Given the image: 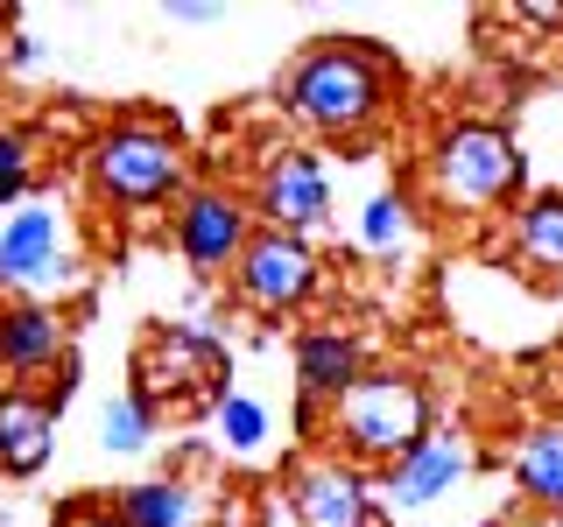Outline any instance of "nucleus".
<instances>
[{"instance_id": "1", "label": "nucleus", "mask_w": 563, "mask_h": 527, "mask_svg": "<svg viewBox=\"0 0 563 527\" xmlns=\"http://www.w3.org/2000/svg\"><path fill=\"white\" fill-rule=\"evenodd\" d=\"M289 113L317 134H360L387 105V57L374 43H317L282 85Z\"/></svg>"}, {"instance_id": "2", "label": "nucleus", "mask_w": 563, "mask_h": 527, "mask_svg": "<svg viewBox=\"0 0 563 527\" xmlns=\"http://www.w3.org/2000/svg\"><path fill=\"white\" fill-rule=\"evenodd\" d=\"M331 436L366 464H395L430 436V386L409 373H360L331 401Z\"/></svg>"}, {"instance_id": "3", "label": "nucleus", "mask_w": 563, "mask_h": 527, "mask_svg": "<svg viewBox=\"0 0 563 527\" xmlns=\"http://www.w3.org/2000/svg\"><path fill=\"white\" fill-rule=\"evenodd\" d=\"M430 190L444 211H465V218H479V211L507 204L521 190V148L515 134L486 127V120H465V127H444L430 148Z\"/></svg>"}, {"instance_id": "4", "label": "nucleus", "mask_w": 563, "mask_h": 527, "mask_svg": "<svg viewBox=\"0 0 563 527\" xmlns=\"http://www.w3.org/2000/svg\"><path fill=\"white\" fill-rule=\"evenodd\" d=\"M92 183H99V198L120 204V211H155L184 190V148H176V134L148 127V120L106 127L92 141Z\"/></svg>"}, {"instance_id": "5", "label": "nucleus", "mask_w": 563, "mask_h": 527, "mask_svg": "<svg viewBox=\"0 0 563 527\" xmlns=\"http://www.w3.org/2000/svg\"><path fill=\"white\" fill-rule=\"evenodd\" d=\"M134 401H148V415L225 401V351L205 330H184V324L148 330L134 351Z\"/></svg>"}, {"instance_id": "6", "label": "nucleus", "mask_w": 563, "mask_h": 527, "mask_svg": "<svg viewBox=\"0 0 563 527\" xmlns=\"http://www.w3.org/2000/svg\"><path fill=\"white\" fill-rule=\"evenodd\" d=\"M0 281L22 289V303H35L43 289H70L78 281V254L57 211H14L0 225Z\"/></svg>"}, {"instance_id": "7", "label": "nucleus", "mask_w": 563, "mask_h": 527, "mask_svg": "<svg viewBox=\"0 0 563 527\" xmlns=\"http://www.w3.org/2000/svg\"><path fill=\"white\" fill-rule=\"evenodd\" d=\"M233 281H240V295L254 310H296V303H310V289H317V254L296 233H254L246 239V254L233 260Z\"/></svg>"}, {"instance_id": "8", "label": "nucleus", "mask_w": 563, "mask_h": 527, "mask_svg": "<svg viewBox=\"0 0 563 527\" xmlns=\"http://www.w3.org/2000/svg\"><path fill=\"white\" fill-rule=\"evenodd\" d=\"M246 239L254 233H246V204L233 190H190V198L176 204V254L198 274H225L246 254Z\"/></svg>"}, {"instance_id": "9", "label": "nucleus", "mask_w": 563, "mask_h": 527, "mask_svg": "<svg viewBox=\"0 0 563 527\" xmlns=\"http://www.w3.org/2000/svg\"><path fill=\"white\" fill-rule=\"evenodd\" d=\"M331 211V176L310 148H275L268 169H261V218L268 233H296L303 239L310 225H324Z\"/></svg>"}, {"instance_id": "10", "label": "nucleus", "mask_w": 563, "mask_h": 527, "mask_svg": "<svg viewBox=\"0 0 563 527\" xmlns=\"http://www.w3.org/2000/svg\"><path fill=\"white\" fill-rule=\"evenodd\" d=\"M57 408L64 401L29 394V386H8V394H0V471H8V479H35V471L49 464Z\"/></svg>"}, {"instance_id": "11", "label": "nucleus", "mask_w": 563, "mask_h": 527, "mask_svg": "<svg viewBox=\"0 0 563 527\" xmlns=\"http://www.w3.org/2000/svg\"><path fill=\"white\" fill-rule=\"evenodd\" d=\"M465 471H472L465 436H422L416 450H401L395 464H387V500L395 506H430V500H444Z\"/></svg>"}, {"instance_id": "12", "label": "nucleus", "mask_w": 563, "mask_h": 527, "mask_svg": "<svg viewBox=\"0 0 563 527\" xmlns=\"http://www.w3.org/2000/svg\"><path fill=\"white\" fill-rule=\"evenodd\" d=\"M289 506H296L303 527H366V520H374V500H366L360 471H345V464L296 471V479H289Z\"/></svg>"}, {"instance_id": "13", "label": "nucleus", "mask_w": 563, "mask_h": 527, "mask_svg": "<svg viewBox=\"0 0 563 527\" xmlns=\"http://www.w3.org/2000/svg\"><path fill=\"white\" fill-rule=\"evenodd\" d=\"M64 359V316L49 303H0V366L8 373H43Z\"/></svg>"}, {"instance_id": "14", "label": "nucleus", "mask_w": 563, "mask_h": 527, "mask_svg": "<svg viewBox=\"0 0 563 527\" xmlns=\"http://www.w3.org/2000/svg\"><path fill=\"white\" fill-rule=\"evenodd\" d=\"M360 373H366L360 345L345 330H303L296 338V386H303V401H339Z\"/></svg>"}, {"instance_id": "15", "label": "nucleus", "mask_w": 563, "mask_h": 527, "mask_svg": "<svg viewBox=\"0 0 563 527\" xmlns=\"http://www.w3.org/2000/svg\"><path fill=\"white\" fill-rule=\"evenodd\" d=\"M515 254L528 274L563 281V198H536L515 211Z\"/></svg>"}, {"instance_id": "16", "label": "nucleus", "mask_w": 563, "mask_h": 527, "mask_svg": "<svg viewBox=\"0 0 563 527\" xmlns=\"http://www.w3.org/2000/svg\"><path fill=\"white\" fill-rule=\"evenodd\" d=\"M120 527H184L190 520V492L176 479H148V485H128L120 492Z\"/></svg>"}, {"instance_id": "17", "label": "nucleus", "mask_w": 563, "mask_h": 527, "mask_svg": "<svg viewBox=\"0 0 563 527\" xmlns=\"http://www.w3.org/2000/svg\"><path fill=\"white\" fill-rule=\"evenodd\" d=\"M515 479H521V492L536 506H563V429H536V436H528Z\"/></svg>"}, {"instance_id": "18", "label": "nucleus", "mask_w": 563, "mask_h": 527, "mask_svg": "<svg viewBox=\"0 0 563 527\" xmlns=\"http://www.w3.org/2000/svg\"><path fill=\"white\" fill-rule=\"evenodd\" d=\"M99 436H106V450H141L155 436V415H148V401H134V394H120V401H106V415H99Z\"/></svg>"}, {"instance_id": "19", "label": "nucleus", "mask_w": 563, "mask_h": 527, "mask_svg": "<svg viewBox=\"0 0 563 527\" xmlns=\"http://www.w3.org/2000/svg\"><path fill=\"white\" fill-rule=\"evenodd\" d=\"M219 429H225V450H261V436H268V408L246 394H225L219 401Z\"/></svg>"}, {"instance_id": "20", "label": "nucleus", "mask_w": 563, "mask_h": 527, "mask_svg": "<svg viewBox=\"0 0 563 527\" xmlns=\"http://www.w3.org/2000/svg\"><path fill=\"white\" fill-rule=\"evenodd\" d=\"M35 183V148L22 127H0V204H14Z\"/></svg>"}, {"instance_id": "21", "label": "nucleus", "mask_w": 563, "mask_h": 527, "mask_svg": "<svg viewBox=\"0 0 563 527\" xmlns=\"http://www.w3.org/2000/svg\"><path fill=\"white\" fill-rule=\"evenodd\" d=\"M360 239L380 246V254H387V246H401V239H409V204H401V198H374V204H366V218H360Z\"/></svg>"}, {"instance_id": "22", "label": "nucleus", "mask_w": 563, "mask_h": 527, "mask_svg": "<svg viewBox=\"0 0 563 527\" xmlns=\"http://www.w3.org/2000/svg\"><path fill=\"white\" fill-rule=\"evenodd\" d=\"M57 527H120V514H113V506L78 500V506H64V514H57Z\"/></svg>"}, {"instance_id": "23", "label": "nucleus", "mask_w": 563, "mask_h": 527, "mask_svg": "<svg viewBox=\"0 0 563 527\" xmlns=\"http://www.w3.org/2000/svg\"><path fill=\"white\" fill-rule=\"evenodd\" d=\"M507 527H556V520H507Z\"/></svg>"}, {"instance_id": "24", "label": "nucleus", "mask_w": 563, "mask_h": 527, "mask_svg": "<svg viewBox=\"0 0 563 527\" xmlns=\"http://www.w3.org/2000/svg\"><path fill=\"white\" fill-rule=\"evenodd\" d=\"M219 527H246V520H219Z\"/></svg>"}]
</instances>
